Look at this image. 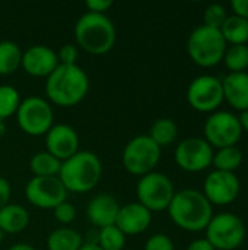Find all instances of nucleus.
<instances>
[{"label": "nucleus", "instance_id": "nucleus-1", "mask_svg": "<svg viewBox=\"0 0 248 250\" xmlns=\"http://www.w3.org/2000/svg\"><path fill=\"white\" fill-rule=\"evenodd\" d=\"M89 91V78L77 64H58L47 78L45 94L48 101L58 107L79 104Z\"/></svg>", "mask_w": 248, "mask_h": 250}, {"label": "nucleus", "instance_id": "nucleus-2", "mask_svg": "<svg viewBox=\"0 0 248 250\" xmlns=\"http://www.w3.org/2000/svg\"><path fill=\"white\" fill-rule=\"evenodd\" d=\"M168 214L172 223L186 231L206 230L213 217V205L206 196L194 189H183L175 192Z\"/></svg>", "mask_w": 248, "mask_h": 250}, {"label": "nucleus", "instance_id": "nucleus-3", "mask_svg": "<svg viewBox=\"0 0 248 250\" xmlns=\"http://www.w3.org/2000/svg\"><path fill=\"white\" fill-rule=\"evenodd\" d=\"M75 40L86 53L101 56L114 47L117 31L107 15L86 12L75 25Z\"/></svg>", "mask_w": 248, "mask_h": 250}, {"label": "nucleus", "instance_id": "nucleus-4", "mask_svg": "<svg viewBox=\"0 0 248 250\" xmlns=\"http://www.w3.org/2000/svg\"><path fill=\"white\" fill-rule=\"evenodd\" d=\"M102 176L101 160L91 151H77L73 157L61 163L58 179L67 192H91Z\"/></svg>", "mask_w": 248, "mask_h": 250}, {"label": "nucleus", "instance_id": "nucleus-5", "mask_svg": "<svg viewBox=\"0 0 248 250\" xmlns=\"http://www.w3.org/2000/svg\"><path fill=\"white\" fill-rule=\"evenodd\" d=\"M227 41L219 29L205 25L197 26L187 40V53L190 59L200 67H213L224 60Z\"/></svg>", "mask_w": 248, "mask_h": 250}, {"label": "nucleus", "instance_id": "nucleus-6", "mask_svg": "<svg viewBox=\"0 0 248 250\" xmlns=\"http://www.w3.org/2000/svg\"><path fill=\"white\" fill-rule=\"evenodd\" d=\"M175 195L174 183L164 173L152 171L139 179L136 186L137 202L151 212L168 209Z\"/></svg>", "mask_w": 248, "mask_h": 250}, {"label": "nucleus", "instance_id": "nucleus-7", "mask_svg": "<svg viewBox=\"0 0 248 250\" xmlns=\"http://www.w3.org/2000/svg\"><path fill=\"white\" fill-rule=\"evenodd\" d=\"M205 239L215 250H235L246 240V226L238 215L222 212L212 217Z\"/></svg>", "mask_w": 248, "mask_h": 250}, {"label": "nucleus", "instance_id": "nucleus-8", "mask_svg": "<svg viewBox=\"0 0 248 250\" xmlns=\"http://www.w3.org/2000/svg\"><path fill=\"white\" fill-rule=\"evenodd\" d=\"M161 160V148L148 136L139 135L127 142L123 151V166L133 174L143 177L155 170Z\"/></svg>", "mask_w": 248, "mask_h": 250}, {"label": "nucleus", "instance_id": "nucleus-9", "mask_svg": "<svg viewBox=\"0 0 248 250\" xmlns=\"http://www.w3.org/2000/svg\"><path fill=\"white\" fill-rule=\"evenodd\" d=\"M18 126L29 136H42L53 127V108L41 97H28L20 101L16 111Z\"/></svg>", "mask_w": 248, "mask_h": 250}, {"label": "nucleus", "instance_id": "nucleus-10", "mask_svg": "<svg viewBox=\"0 0 248 250\" xmlns=\"http://www.w3.org/2000/svg\"><path fill=\"white\" fill-rule=\"evenodd\" d=\"M243 136V129L235 116L231 111L218 110L212 113L205 122V139L212 148L237 146Z\"/></svg>", "mask_w": 248, "mask_h": 250}, {"label": "nucleus", "instance_id": "nucleus-11", "mask_svg": "<svg viewBox=\"0 0 248 250\" xmlns=\"http://www.w3.org/2000/svg\"><path fill=\"white\" fill-rule=\"evenodd\" d=\"M187 101L199 113H215L224 103L222 81L212 75L194 78L187 88Z\"/></svg>", "mask_w": 248, "mask_h": 250}, {"label": "nucleus", "instance_id": "nucleus-12", "mask_svg": "<svg viewBox=\"0 0 248 250\" xmlns=\"http://www.w3.org/2000/svg\"><path fill=\"white\" fill-rule=\"evenodd\" d=\"M28 202L41 209H54L66 201L67 190L58 176L37 177L34 176L25 188Z\"/></svg>", "mask_w": 248, "mask_h": 250}, {"label": "nucleus", "instance_id": "nucleus-13", "mask_svg": "<svg viewBox=\"0 0 248 250\" xmlns=\"http://www.w3.org/2000/svg\"><path fill=\"white\" fill-rule=\"evenodd\" d=\"M174 160L181 170L199 173L212 166L213 148L205 138H186L177 145Z\"/></svg>", "mask_w": 248, "mask_h": 250}, {"label": "nucleus", "instance_id": "nucleus-14", "mask_svg": "<svg viewBox=\"0 0 248 250\" xmlns=\"http://www.w3.org/2000/svg\"><path fill=\"white\" fill-rule=\"evenodd\" d=\"M241 192L240 179L235 173L213 170L209 173L203 183V195L212 205L225 207L232 204Z\"/></svg>", "mask_w": 248, "mask_h": 250}, {"label": "nucleus", "instance_id": "nucleus-15", "mask_svg": "<svg viewBox=\"0 0 248 250\" xmlns=\"http://www.w3.org/2000/svg\"><path fill=\"white\" fill-rule=\"evenodd\" d=\"M45 146L47 152L63 163L79 151V135L69 125H53L45 133Z\"/></svg>", "mask_w": 248, "mask_h": 250}, {"label": "nucleus", "instance_id": "nucleus-16", "mask_svg": "<svg viewBox=\"0 0 248 250\" xmlns=\"http://www.w3.org/2000/svg\"><path fill=\"white\" fill-rule=\"evenodd\" d=\"M58 64L57 53L42 44L31 45L22 53L20 67H23L28 75L35 78H48Z\"/></svg>", "mask_w": 248, "mask_h": 250}, {"label": "nucleus", "instance_id": "nucleus-17", "mask_svg": "<svg viewBox=\"0 0 248 250\" xmlns=\"http://www.w3.org/2000/svg\"><path fill=\"white\" fill-rule=\"evenodd\" d=\"M152 221V212L139 202L120 207L115 226L124 236H137L146 231Z\"/></svg>", "mask_w": 248, "mask_h": 250}, {"label": "nucleus", "instance_id": "nucleus-18", "mask_svg": "<svg viewBox=\"0 0 248 250\" xmlns=\"http://www.w3.org/2000/svg\"><path fill=\"white\" fill-rule=\"evenodd\" d=\"M120 211V205L113 195L101 193L95 196L86 207L88 220L99 229L114 226L117 215Z\"/></svg>", "mask_w": 248, "mask_h": 250}, {"label": "nucleus", "instance_id": "nucleus-19", "mask_svg": "<svg viewBox=\"0 0 248 250\" xmlns=\"http://www.w3.org/2000/svg\"><path fill=\"white\" fill-rule=\"evenodd\" d=\"M224 101L232 108L244 111L248 108V73H228L222 81Z\"/></svg>", "mask_w": 248, "mask_h": 250}, {"label": "nucleus", "instance_id": "nucleus-20", "mask_svg": "<svg viewBox=\"0 0 248 250\" xmlns=\"http://www.w3.org/2000/svg\"><path fill=\"white\" fill-rule=\"evenodd\" d=\"M29 224L28 211L18 204H7L0 209V231L4 234H18Z\"/></svg>", "mask_w": 248, "mask_h": 250}, {"label": "nucleus", "instance_id": "nucleus-21", "mask_svg": "<svg viewBox=\"0 0 248 250\" xmlns=\"http://www.w3.org/2000/svg\"><path fill=\"white\" fill-rule=\"evenodd\" d=\"M83 243L82 234L69 227L56 229L47 237L48 250H79Z\"/></svg>", "mask_w": 248, "mask_h": 250}, {"label": "nucleus", "instance_id": "nucleus-22", "mask_svg": "<svg viewBox=\"0 0 248 250\" xmlns=\"http://www.w3.org/2000/svg\"><path fill=\"white\" fill-rule=\"evenodd\" d=\"M219 31L229 45H243L248 42V21L237 15H228Z\"/></svg>", "mask_w": 248, "mask_h": 250}, {"label": "nucleus", "instance_id": "nucleus-23", "mask_svg": "<svg viewBox=\"0 0 248 250\" xmlns=\"http://www.w3.org/2000/svg\"><path fill=\"white\" fill-rule=\"evenodd\" d=\"M22 50L13 41H0V75L9 76L15 73L22 63Z\"/></svg>", "mask_w": 248, "mask_h": 250}, {"label": "nucleus", "instance_id": "nucleus-24", "mask_svg": "<svg viewBox=\"0 0 248 250\" xmlns=\"http://www.w3.org/2000/svg\"><path fill=\"white\" fill-rule=\"evenodd\" d=\"M29 168L34 176L37 177H51V176H58L60 168H61V161L57 160L54 155H51L47 151L37 152L31 161H29Z\"/></svg>", "mask_w": 248, "mask_h": 250}, {"label": "nucleus", "instance_id": "nucleus-25", "mask_svg": "<svg viewBox=\"0 0 248 250\" xmlns=\"http://www.w3.org/2000/svg\"><path fill=\"white\" fill-rule=\"evenodd\" d=\"M159 148L162 146H168L171 145L177 136H178V127L175 125L174 120L171 119H158L156 122H153V125L151 126L149 135H148Z\"/></svg>", "mask_w": 248, "mask_h": 250}, {"label": "nucleus", "instance_id": "nucleus-26", "mask_svg": "<svg viewBox=\"0 0 248 250\" xmlns=\"http://www.w3.org/2000/svg\"><path fill=\"white\" fill-rule=\"evenodd\" d=\"M243 163V152L238 146H227L213 152L212 166L215 170L234 173Z\"/></svg>", "mask_w": 248, "mask_h": 250}, {"label": "nucleus", "instance_id": "nucleus-27", "mask_svg": "<svg viewBox=\"0 0 248 250\" xmlns=\"http://www.w3.org/2000/svg\"><path fill=\"white\" fill-rule=\"evenodd\" d=\"M222 62L225 63L227 69H229V73L246 72L248 69V45L243 44L227 47Z\"/></svg>", "mask_w": 248, "mask_h": 250}, {"label": "nucleus", "instance_id": "nucleus-28", "mask_svg": "<svg viewBox=\"0 0 248 250\" xmlns=\"http://www.w3.org/2000/svg\"><path fill=\"white\" fill-rule=\"evenodd\" d=\"M19 91L12 85H0V122L16 114L20 104Z\"/></svg>", "mask_w": 248, "mask_h": 250}, {"label": "nucleus", "instance_id": "nucleus-29", "mask_svg": "<svg viewBox=\"0 0 248 250\" xmlns=\"http://www.w3.org/2000/svg\"><path fill=\"white\" fill-rule=\"evenodd\" d=\"M96 245L102 250H123L126 246V236L120 231V229L114 226H108L99 229Z\"/></svg>", "mask_w": 248, "mask_h": 250}, {"label": "nucleus", "instance_id": "nucleus-30", "mask_svg": "<svg viewBox=\"0 0 248 250\" xmlns=\"http://www.w3.org/2000/svg\"><path fill=\"white\" fill-rule=\"evenodd\" d=\"M228 18V12L227 7L224 4L219 3H212L205 9L203 13V25L209 26V28H215V29H221V26L224 25V22Z\"/></svg>", "mask_w": 248, "mask_h": 250}, {"label": "nucleus", "instance_id": "nucleus-31", "mask_svg": "<svg viewBox=\"0 0 248 250\" xmlns=\"http://www.w3.org/2000/svg\"><path fill=\"white\" fill-rule=\"evenodd\" d=\"M53 212H54V218L60 223V224H70L72 221H75V218H76V208H75V205H72L70 202H67V201H64V202H61L60 205H57L54 209H53Z\"/></svg>", "mask_w": 248, "mask_h": 250}, {"label": "nucleus", "instance_id": "nucleus-32", "mask_svg": "<svg viewBox=\"0 0 248 250\" xmlns=\"http://www.w3.org/2000/svg\"><path fill=\"white\" fill-rule=\"evenodd\" d=\"M145 250H174V243L168 236L158 233L146 240Z\"/></svg>", "mask_w": 248, "mask_h": 250}, {"label": "nucleus", "instance_id": "nucleus-33", "mask_svg": "<svg viewBox=\"0 0 248 250\" xmlns=\"http://www.w3.org/2000/svg\"><path fill=\"white\" fill-rule=\"evenodd\" d=\"M57 57L60 64H76L79 57V50L73 44H64L57 51Z\"/></svg>", "mask_w": 248, "mask_h": 250}, {"label": "nucleus", "instance_id": "nucleus-34", "mask_svg": "<svg viewBox=\"0 0 248 250\" xmlns=\"http://www.w3.org/2000/svg\"><path fill=\"white\" fill-rule=\"evenodd\" d=\"M85 6L88 12L105 15V12L113 6V0H88Z\"/></svg>", "mask_w": 248, "mask_h": 250}, {"label": "nucleus", "instance_id": "nucleus-35", "mask_svg": "<svg viewBox=\"0 0 248 250\" xmlns=\"http://www.w3.org/2000/svg\"><path fill=\"white\" fill-rule=\"evenodd\" d=\"M10 196H12V188H10V183L0 177V209L4 208L7 204H10Z\"/></svg>", "mask_w": 248, "mask_h": 250}, {"label": "nucleus", "instance_id": "nucleus-36", "mask_svg": "<svg viewBox=\"0 0 248 250\" xmlns=\"http://www.w3.org/2000/svg\"><path fill=\"white\" fill-rule=\"evenodd\" d=\"M231 9L234 15L248 21V0H234L231 3Z\"/></svg>", "mask_w": 248, "mask_h": 250}, {"label": "nucleus", "instance_id": "nucleus-37", "mask_svg": "<svg viewBox=\"0 0 248 250\" xmlns=\"http://www.w3.org/2000/svg\"><path fill=\"white\" fill-rule=\"evenodd\" d=\"M187 250H215V248L206 239H197L189 245Z\"/></svg>", "mask_w": 248, "mask_h": 250}, {"label": "nucleus", "instance_id": "nucleus-38", "mask_svg": "<svg viewBox=\"0 0 248 250\" xmlns=\"http://www.w3.org/2000/svg\"><path fill=\"white\" fill-rule=\"evenodd\" d=\"M238 120H240L243 132H247L248 133V108L244 110V111H241V114L238 116Z\"/></svg>", "mask_w": 248, "mask_h": 250}, {"label": "nucleus", "instance_id": "nucleus-39", "mask_svg": "<svg viewBox=\"0 0 248 250\" xmlns=\"http://www.w3.org/2000/svg\"><path fill=\"white\" fill-rule=\"evenodd\" d=\"M7 250H37L34 246L28 245V243H16L12 248H9Z\"/></svg>", "mask_w": 248, "mask_h": 250}, {"label": "nucleus", "instance_id": "nucleus-40", "mask_svg": "<svg viewBox=\"0 0 248 250\" xmlns=\"http://www.w3.org/2000/svg\"><path fill=\"white\" fill-rule=\"evenodd\" d=\"M79 250H102V249H101L96 243H86V242H85V243L82 245V248H80Z\"/></svg>", "mask_w": 248, "mask_h": 250}, {"label": "nucleus", "instance_id": "nucleus-41", "mask_svg": "<svg viewBox=\"0 0 248 250\" xmlns=\"http://www.w3.org/2000/svg\"><path fill=\"white\" fill-rule=\"evenodd\" d=\"M4 133H6V125L4 122H0V138L4 136Z\"/></svg>", "mask_w": 248, "mask_h": 250}, {"label": "nucleus", "instance_id": "nucleus-42", "mask_svg": "<svg viewBox=\"0 0 248 250\" xmlns=\"http://www.w3.org/2000/svg\"><path fill=\"white\" fill-rule=\"evenodd\" d=\"M1 242H3V233L0 231V245H1Z\"/></svg>", "mask_w": 248, "mask_h": 250}]
</instances>
